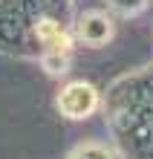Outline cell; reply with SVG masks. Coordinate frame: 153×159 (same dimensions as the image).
Instances as JSON below:
<instances>
[{
    "mask_svg": "<svg viewBox=\"0 0 153 159\" xmlns=\"http://www.w3.org/2000/svg\"><path fill=\"white\" fill-rule=\"evenodd\" d=\"M95 107H98V90L87 81L66 84L58 96V110L66 119H87Z\"/></svg>",
    "mask_w": 153,
    "mask_h": 159,
    "instance_id": "6da1fadb",
    "label": "cell"
},
{
    "mask_svg": "<svg viewBox=\"0 0 153 159\" xmlns=\"http://www.w3.org/2000/svg\"><path fill=\"white\" fill-rule=\"evenodd\" d=\"M78 38L90 46H101L113 38V20L101 12H87L78 20Z\"/></svg>",
    "mask_w": 153,
    "mask_h": 159,
    "instance_id": "7a4b0ae2",
    "label": "cell"
},
{
    "mask_svg": "<svg viewBox=\"0 0 153 159\" xmlns=\"http://www.w3.org/2000/svg\"><path fill=\"white\" fill-rule=\"evenodd\" d=\"M35 35H38V41H43L55 52H70V46H72V38L55 20H41V23L35 26Z\"/></svg>",
    "mask_w": 153,
    "mask_h": 159,
    "instance_id": "3957f363",
    "label": "cell"
},
{
    "mask_svg": "<svg viewBox=\"0 0 153 159\" xmlns=\"http://www.w3.org/2000/svg\"><path fill=\"white\" fill-rule=\"evenodd\" d=\"M66 67H70V52H55L49 49L43 55V70L49 72V75H64Z\"/></svg>",
    "mask_w": 153,
    "mask_h": 159,
    "instance_id": "277c9868",
    "label": "cell"
},
{
    "mask_svg": "<svg viewBox=\"0 0 153 159\" xmlns=\"http://www.w3.org/2000/svg\"><path fill=\"white\" fill-rule=\"evenodd\" d=\"M70 159H113V156L101 145H81V148H75L70 153Z\"/></svg>",
    "mask_w": 153,
    "mask_h": 159,
    "instance_id": "5b68a950",
    "label": "cell"
},
{
    "mask_svg": "<svg viewBox=\"0 0 153 159\" xmlns=\"http://www.w3.org/2000/svg\"><path fill=\"white\" fill-rule=\"evenodd\" d=\"M110 3L116 6V9H119L121 15H133V12H139V9L145 6L147 0H110Z\"/></svg>",
    "mask_w": 153,
    "mask_h": 159,
    "instance_id": "8992f818",
    "label": "cell"
}]
</instances>
